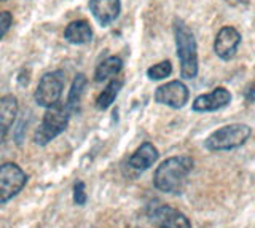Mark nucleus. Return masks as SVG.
I'll use <instances>...</instances> for the list:
<instances>
[{
  "label": "nucleus",
  "mask_w": 255,
  "mask_h": 228,
  "mask_svg": "<svg viewBox=\"0 0 255 228\" xmlns=\"http://www.w3.org/2000/svg\"><path fill=\"white\" fill-rule=\"evenodd\" d=\"M193 158L187 155L171 156L156 168L153 174V185L163 193H182L187 177L193 169Z\"/></svg>",
  "instance_id": "1"
},
{
  "label": "nucleus",
  "mask_w": 255,
  "mask_h": 228,
  "mask_svg": "<svg viewBox=\"0 0 255 228\" xmlns=\"http://www.w3.org/2000/svg\"><path fill=\"white\" fill-rule=\"evenodd\" d=\"M174 37L180 61V77L191 80L198 74V45L191 29L182 19H174Z\"/></svg>",
  "instance_id": "2"
},
{
  "label": "nucleus",
  "mask_w": 255,
  "mask_h": 228,
  "mask_svg": "<svg viewBox=\"0 0 255 228\" xmlns=\"http://www.w3.org/2000/svg\"><path fill=\"white\" fill-rule=\"evenodd\" d=\"M252 129L244 123H233L222 126L217 131L206 139V148L211 152H223V150H233V148L241 147L251 137Z\"/></svg>",
  "instance_id": "3"
},
{
  "label": "nucleus",
  "mask_w": 255,
  "mask_h": 228,
  "mask_svg": "<svg viewBox=\"0 0 255 228\" xmlns=\"http://www.w3.org/2000/svg\"><path fill=\"white\" fill-rule=\"evenodd\" d=\"M69 118H70V112L66 107V104H61L59 102V104L46 109V112L43 115V121L34 134V142L37 145L50 144L54 137H58L67 128Z\"/></svg>",
  "instance_id": "4"
},
{
  "label": "nucleus",
  "mask_w": 255,
  "mask_h": 228,
  "mask_svg": "<svg viewBox=\"0 0 255 228\" xmlns=\"http://www.w3.org/2000/svg\"><path fill=\"white\" fill-rule=\"evenodd\" d=\"M64 90V72L62 70H54V72H48L42 77L38 82V86L35 90V102L40 107L50 109L61 102Z\"/></svg>",
  "instance_id": "5"
},
{
  "label": "nucleus",
  "mask_w": 255,
  "mask_h": 228,
  "mask_svg": "<svg viewBox=\"0 0 255 228\" xmlns=\"http://www.w3.org/2000/svg\"><path fill=\"white\" fill-rule=\"evenodd\" d=\"M27 182V176L16 163H3L0 166V203L13 200Z\"/></svg>",
  "instance_id": "6"
},
{
  "label": "nucleus",
  "mask_w": 255,
  "mask_h": 228,
  "mask_svg": "<svg viewBox=\"0 0 255 228\" xmlns=\"http://www.w3.org/2000/svg\"><path fill=\"white\" fill-rule=\"evenodd\" d=\"M190 91L180 80H174L161 85L155 91V101L158 104L167 106L171 109H182L188 102Z\"/></svg>",
  "instance_id": "7"
},
{
  "label": "nucleus",
  "mask_w": 255,
  "mask_h": 228,
  "mask_svg": "<svg viewBox=\"0 0 255 228\" xmlns=\"http://www.w3.org/2000/svg\"><path fill=\"white\" fill-rule=\"evenodd\" d=\"M150 220L155 228H191L190 220L179 209L159 204L150 211Z\"/></svg>",
  "instance_id": "8"
},
{
  "label": "nucleus",
  "mask_w": 255,
  "mask_h": 228,
  "mask_svg": "<svg viewBox=\"0 0 255 228\" xmlns=\"http://www.w3.org/2000/svg\"><path fill=\"white\" fill-rule=\"evenodd\" d=\"M239 43H241V34L238 32V29L231 26L222 27L219 30V34L215 35L214 51L220 59L230 61L235 58Z\"/></svg>",
  "instance_id": "9"
},
{
  "label": "nucleus",
  "mask_w": 255,
  "mask_h": 228,
  "mask_svg": "<svg viewBox=\"0 0 255 228\" xmlns=\"http://www.w3.org/2000/svg\"><path fill=\"white\" fill-rule=\"evenodd\" d=\"M231 102V93L219 86V88L212 90L207 94H201L195 99V102L191 104V109L195 112H215V110H220L223 107H227Z\"/></svg>",
  "instance_id": "10"
},
{
  "label": "nucleus",
  "mask_w": 255,
  "mask_h": 228,
  "mask_svg": "<svg viewBox=\"0 0 255 228\" xmlns=\"http://www.w3.org/2000/svg\"><path fill=\"white\" fill-rule=\"evenodd\" d=\"M90 10L102 27L112 24L120 14V0H90Z\"/></svg>",
  "instance_id": "11"
},
{
  "label": "nucleus",
  "mask_w": 255,
  "mask_h": 228,
  "mask_svg": "<svg viewBox=\"0 0 255 228\" xmlns=\"http://www.w3.org/2000/svg\"><path fill=\"white\" fill-rule=\"evenodd\" d=\"M18 115V101L14 96H3L0 98V144L3 142L11 124Z\"/></svg>",
  "instance_id": "12"
},
{
  "label": "nucleus",
  "mask_w": 255,
  "mask_h": 228,
  "mask_svg": "<svg viewBox=\"0 0 255 228\" xmlns=\"http://www.w3.org/2000/svg\"><path fill=\"white\" fill-rule=\"evenodd\" d=\"M158 156H159V153L153 144L143 142L137 150L131 155V158L128 163H129V166L135 171H145L151 166V164H155Z\"/></svg>",
  "instance_id": "13"
},
{
  "label": "nucleus",
  "mask_w": 255,
  "mask_h": 228,
  "mask_svg": "<svg viewBox=\"0 0 255 228\" xmlns=\"http://www.w3.org/2000/svg\"><path fill=\"white\" fill-rule=\"evenodd\" d=\"M64 37L66 40L74 43V45H83L91 42L93 38V29L90 26V22L85 19L72 21L70 24L64 30Z\"/></svg>",
  "instance_id": "14"
},
{
  "label": "nucleus",
  "mask_w": 255,
  "mask_h": 228,
  "mask_svg": "<svg viewBox=\"0 0 255 228\" xmlns=\"http://www.w3.org/2000/svg\"><path fill=\"white\" fill-rule=\"evenodd\" d=\"M86 77L83 74H77L74 82L70 85V90L67 94V101H66V107L69 109L70 114H77L80 110V101H82V96L86 88Z\"/></svg>",
  "instance_id": "15"
},
{
  "label": "nucleus",
  "mask_w": 255,
  "mask_h": 228,
  "mask_svg": "<svg viewBox=\"0 0 255 228\" xmlns=\"http://www.w3.org/2000/svg\"><path fill=\"white\" fill-rule=\"evenodd\" d=\"M123 69V61L118 56H110L107 59H104L101 64L96 67L94 72V80L96 82H104L107 78L118 75Z\"/></svg>",
  "instance_id": "16"
},
{
  "label": "nucleus",
  "mask_w": 255,
  "mask_h": 228,
  "mask_svg": "<svg viewBox=\"0 0 255 228\" xmlns=\"http://www.w3.org/2000/svg\"><path fill=\"white\" fill-rule=\"evenodd\" d=\"M122 86H123V82H120V80H112V82L107 85V88L99 94L98 99H96V107H98L99 110H107V109L115 102V99H117V96H118L120 90H122Z\"/></svg>",
  "instance_id": "17"
},
{
  "label": "nucleus",
  "mask_w": 255,
  "mask_h": 228,
  "mask_svg": "<svg viewBox=\"0 0 255 228\" xmlns=\"http://www.w3.org/2000/svg\"><path fill=\"white\" fill-rule=\"evenodd\" d=\"M171 74H172V64L169 61L158 62V64L151 66L147 70V77L150 80H163V78H167Z\"/></svg>",
  "instance_id": "18"
},
{
  "label": "nucleus",
  "mask_w": 255,
  "mask_h": 228,
  "mask_svg": "<svg viewBox=\"0 0 255 228\" xmlns=\"http://www.w3.org/2000/svg\"><path fill=\"white\" fill-rule=\"evenodd\" d=\"M74 201L78 206H85L86 203V188L85 182H82V180H77L74 185Z\"/></svg>",
  "instance_id": "19"
},
{
  "label": "nucleus",
  "mask_w": 255,
  "mask_h": 228,
  "mask_svg": "<svg viewBox=\"0 0 255 228\" xmlns=\"http://www.w3.org/2000/svg\"><path fill=\"white\" fill-rule=\"evenodd\" d=\"M11 22H13V16L10 11H0V40L10 30Z\"/></svg>",
  "instance_id": "20"
},
{
  "label": "nucleus",
  "mask_w": 255,
  "mask_h": 228,
  "mask_svg": "<svg viewBox=\"0 0 255 228\" xmlns=\"http://www.w3.org/2000/svg\"><path fill=\"white\" fill-rule=\"evenodd\" d=\"M247 99L252 101V102H255V90H252L249 94H247Z\"/></svg>",
  "instance_id": "21"
},
{
  "label": "nucleus",
  "mask_w": 255,
  "mask_h": 228,
  "mask_svg": "<svg viewBox=\"0 0 255 228\" xmlns=\"http://www.w3.org/2000/svg\"><path fill=\"white\" fill-rule=\"evenodd\" d=\"M0 2H5V0H0Z\"/></svg>",
  "instance_id": "22"
}]
</instances>
